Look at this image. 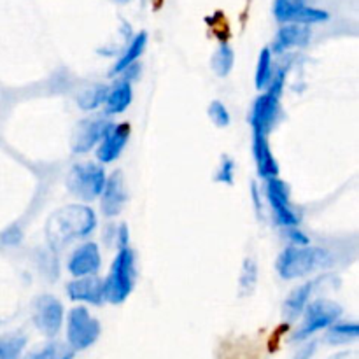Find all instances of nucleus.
Here are the masks:
<instances>
[{
  "label": "nucleus",
  "instance_id": "nucleus-10",
  "mask_svg": "<svg viewBox=\"0 0 359 359\" xmlns=\"http://www.w3.org/2000/svg\"><path fill=\"white\" fill-rule=\"evenodd\" d=\"M265 193L266 200H269L270 207H272L273 217H276L277 224L284 228H294L298 226V216L293 210L290 200V188L284 181L279 177L266 179L265 181Z\"/></svg>",
  "mask_w": 359,
  "mask_h": 359
},
{
  "label": "nucleus",
  "instance_id": "nucleus-32",
  "mask_svg": "<svg viewBox=\"0 0 359 359\" xmlns=\"http://www.w3.org/2000/svg\"><path fill=\"white\" fill-rule=\"evenodd\" d=\"M114 2H116V4H128L130 0H114Z\"/></svg>",
  "mask_w": 359,
  "mask_h": 359
},
{
  "label": "nucleus",
  "instance_id": "nucleus-4",
  "mask_svg": "<svg viewBox=\"0 0 359 359\" xmlns=\"http://www.w3.org/2000/svg\"><path fill=\"white\" fill-rule=\"evenodd\" d=\"M284 77H286V70H280L276 77H272L265 93L256 98L255 105L251 109V116H249L252 132L269 135L273 126H276L280 111V95H283Z\"/></svg>",
  "mask_w": 359,
  "mask_h": 359
},
{
  "label": "nucleus",
  "instance_id": "nucleus-20",
  "mask_svg": "<svg viewBox=\"0 0 359 359\" xmlns=\"http://www.w3.org/2000/svg\"><path fill=\"white\" fill-rule=\"evenodd\" d=\"M147 48V32H139L135 37L132 39V42L128 44V48L121 53V56L118 58V62L114 63L111 70V76H118V74L125 72L130 67L135 65L137 60L142 56V53Z\"/></svg>",
  "mask_w": 359,
  "mask_h": 359
},
{
  "label": "nucleus",
  "instance_id": "nucleus-29",
  "mask_svg": "<svg viewBox=\"0 0 359 359\" xmlns=\"http://www.w3.org/2000/svg\"><path fill=\"white\" fill-rule=\"evenodd\" d=\"M235 177V161L230 156L223 154L221 158L219 168H217V174L214 175V181L221 182V184H233Z\"/></svg>",
  "mask_w": 359,
  "mask_h": 359
},
{
  "label": "nucleus",
  "instance_id": "nucleus-22",
  "mask_svg": "<svg viewBox=\"0 0 359 359\" xmlns=\"http://www.w3.org/2000/svg\"><path fill=\"white\" fill-rule=\"evenodd\" d=\"M76 351L63 342H49L42 346L41 349L27 354L23 359H74Z\"/></svg>",
  "mask_w": 359,
  "mask_h": 359
},
{
  "label": "nucleus",
  "instance_id": "nucleus-9",
  "mask_svg": "<svg viewBox=\"0 0 359 359\" xmlns=\"http://www.w3.org/2000/svg\"><path fill=\"white\" fill-rule=\"evenodd\" d=\"M63 316H65V311H63L62 302L53 294H41L34 300L32 318H34L35 328L44 337L53 339L58 335L63 326Z\"/></svg>",
  "mask_w": 359,
  "mask_h": 359
},
{
  "label": "nucleus",
  "instance_id": "nucleus-8",
  "mask_svg": "<svg viewBox=\"0 0 359 359\" xmlns=\"http://www.w3.org/2000/svg\"><path fill=\"white\" fill-rule=\"evenodd\" d=\"M273 16L283 25L297 23L305 27L330 20L326 11L309 6L307 0H273Z\"/></svg>",
  "mask_w": 359,
  "mask_h": 359
},
{
  "label": "nucleus",
  "instance_id": "nucleus-21",
  "mask_svg": "<svg viewBox=\"0 0 359 359\" xmlns=\"http://www.w3.org/2000/svg\"><path fill=\"white\" fill-rule=\"evenodd\" d=\"M359 337V326L356 323H333L326 333V342L333 346L354 342Z\"/></svg>",
  "mask_w": 359,
  "mask_h": 359
},
{
  "label": "nucleus",
  "instance_id": "nucleus-27",
  "mask_svg": "<svg viewBox=\"0 0 359 359\" xmlns=\"http://www.w3.org/2000/svg\"><path fill=\"white\" fill-rule=\"evenodd\" d=\"M256 283H258V266H256L255 259L248 258L244 262L241 272V291L242 294H248L255 290Z\"/></svg>",
  "mask_w": 359,
  "mask_h": 359
},
{
  "label": "nucleus",
  "instance_id": "nucleus-24",
  "mask_svg": "<svg viewBox=\"0 0 359 359\" xmlns=\"http://www.w3.org/2000/svg\"><path fill=\"white\" fill-rule=\"evenodd\" d=\"M27 346V337L13 332L0 337V359H20Z\"/></svg>",
  "mask_w": 359,
  "mask_h": 359
},
{
  "label": "nucleus",
  "instance_id": "nucleus-31",
  "mask_svg": "<svg viewBox=\"0 0 359 359\" xmlns=\"http://www.w3.org/2000/svg\"><path fill=\"white\" fill-rule=\"evenodd\" d=\"M314 349H316V342L309 344L307 347H304V351H300V353L297 354V358H294V359H311L312 353H314Z\"/></svg>",
  "mask_w": 359,
  "mask_h": 359
},
{
  "label": "nucleus",
  "instance_id": "nucleus-16",
  "mask_svg": "<svg viewBox=\"0 0 359 359\" xmlns=\"http://www.w3.org/2000/svg\"><path fill=\"white\" fill-rule=\"evenodd\" d=\"M309 41H311V28L305 25L286 23L273 37L270 51L272 55H284L290 49L307 46Z\"/></svg>",
  "mask_w": 359,
  "mask_h": 359
},
{
  "label": "nucleus",
  "instance_id": "nucleus-18",
  "mask_svg": "<svg viewBox=\"0 0 359 359\" xmlns=\"http://www.w3.org/2000/svg\"><path fill=\"white\" fill-rule=\"evenodd\" d=\"M318 284L319 280L316 279L307 280V283H304L302 286H298L297 290L291 291L283 307V314L286 321H294V319H298L304 314V309L307 307V304L311 302V297Z\"/></svg>",
  "mask_w": 359,
  "mask_h": 359
},
{
  "label": "nucleus",
  "instance_id": "nucleus-26",
  "mask_svg": "<svg viewBox=\"0 0 359 359\" xmlns=\"http://www.w3.org/2000/svg\"><path fill=\"white\" fill-rule=\"evenodd\" d=\"M109 88L105 84H93V86L86 88L79 93L77 97V105H79L83 111H95L97 107H100L105 100V95H107Z\"/></svg>",
  "mask_w": 359,
  "mask_h": 359
},
{
  "label": "nucleus",
  "instance_id": "nucleus-5",
  "mask_svg": "<svg viewBox=\"0 0 359 359\" xmlns=\"http://www.w3.org/2000/svg\"><path fill=\"white\" fill-rule=\"evenodd\" d=\"M105 181H107V174L102 165L84 161V163H76L70 168L69 175H67V188L76 198L93 202L104 191Z\"/></svg>",
  "mask_w": 359,
  "mask_h": 359
},
{
  "label": "nucleus",
  "instance_id": "nucleus-28",
  "mask_svg": "<svg viewBox=\"0 0 359 359\" xmlns=\"http://www.w3.org/2000/svg\"><path fill=\"white\" fill-rule=\"evenodd\" d=\"M207 112H209V118L212 119V123L217 126V128H226V126H230L231 123L230 111H228L226 105H224L221 100L210 102Z\"/></svg>",
  "mask_w": 359,
  "mask_h": 359
},
{
  "label": "nucleus",
  "instance_id": "nucleus-11",
  "mask_svg": "<svg viewBox=\"0 0 359 359\" xmlns=\"http://www.w3.org/2000/svg\"><path fill=\"white\" fill-rule=\"evenodd\" d=\"M111 125L112 123H109L104 118L83 119L72 133V153H90L93 147H97L100 144V140L104 139V135L111 128Z\"/></svg>",
  "mask_w": 359,
  "mask_h": 359
},
{
  "label": "nucleus",
  "instance_id": "nucleus-23",
  "mask_svg": "<svg viewBox=\"0 0 359 359\" xmlns=\"http://www.w3.org/2000/svg\"><path fill=\"white\" fill-rule=\"evenodd\" d=\"M235 65V51L228 42L219 44L212 56V70L217 77H226L233 70Z\"/></svg>",
  "mask_w": 359,
  "mask_h": 359
},
{
  "label": "nucleus",
  "instance_id": "nucleus-12",
  "mask_svg": "<svg viewBox=\"0 0 359 359\" xmlns=\"http://www.w3.org/2000/svg\"><path fill=\"white\" fill-rule=\"evenodd\" d=\"M100 266L102 256L95 242H86V244L74 249V252L69 258V263H67V269H69L72 277L97 276Z\"/></svg>",
  "mask_w": 359,
  "mask_h": 359
},
{
  "label": "nucleus",
  "instance_id": "nucleus-1",
  "mask_svg": "<svg viewBox=\"0 0 359 359\" xmlns=\"http://www.w3.org/2000/svg\"><path fill=\"white\" fill-rule=\"evenodd\" d=\"M97 228V216L86 205H69L51 214L48 221V238L53 248H63L69 242L84 238Z\"/></svg>",
  "mask_w": 359,
  "mask_h": 359
},
{
  "label": "nucleus",
  "instance_id": "nucleus-13",
  "mask_svg": "<svg viewBox=\"0 0 359 359\" xmlns=\"http://www.w3.org/2000/svg\"><path fill=\"white\" fill-rule=\"evenodd\" d=\"M67 294L72 302L90 305H102L105 302L104 280L97 276L76 277L67 284Z\"/></svg>",
  "mask_w": 359,
  "mask_h": 359
},
{
  "label": "nucleus",
  "instance_id": "nucleus-7",
  "mask_svg": "<svg viewBox=\"0 0 359 359\" xmlns=\"http://www.w3.org/2000/svg\"><path fill=\"white\" fill-rule=\"evenodd\" d=\"M102 328L97 318L86 307H74L67 318V344L74 351H84L93 346L100 337Z\"/></svg>",
  "mask_w": 359,
  "mask_h": 359
},
{
  "label": "nucleus",
  "instance_id": "nucleus-14",
  "mask_svg": "<svg viewBox=\"0 0 359 359\" xmlns=\"http://www.w3.org/2000/svg\"><path fill=\"white\" fill-rule=\"evenodd\" d=\"M100 198V209L105 217H116L121 214L126 203V188L123 181L121 172H114L107 177L104 191L98 196Z\"/></svg>",
  "mask_w": 359,
  "mask_h": 359
},
{
  "label": "nucleus",
  "instance_id": "nucleus-6",
  "mask_svg": "<svg viewBox=\"0 0 359 359\" xmlns=\"http://www.w3.org/2000/svg\"><path fill=\"white\" fill-rule=\"evenodd\" d=\"M342 312V307L337 302L325 300V298L309 302L307 307L304 309V323L294 332L293 340L294 342H302V340H307L314 333L330 328L333 323L339 321Z\"/></svg>",
  "mask_w": 359,
  "mask_h": 359
},
{
  "label": "nucleus",
  "instance_id": "nucleus-17",
  "mask_svg": "<svg viewBox=\"0 0 359 359\" xmlns=\"http://www.w3.org/2000/svg\"><path fill=\"white\" fill-rule=\"evenodd\" d=\"M252 156H255L256 161V170H258V175L263 181L279 177V163H277L276 156L270 149L269 135L252 132Z\"/></svg>",
  "mask_w": 359,
  "mask_h": 359
},
{
  "label": "nucleus",
  "instance_id": "nucleus-19",
  "mask_svg": "<svg viewBox=\"0 0 359 359\" xmlns=\"http://www.w3.org/2000/svg\"><path fill=\"white\" fill-rule=\"evenodd\" d=\"M133 98V88L132 83L128 79L118 81L111 90H107V95H105V114L116 116L125 112L126 109L130 107Z\"/></svg>",
  "mask_w": 359,
  "mask_h": 359
},
{
  "label": "nucleus",
  "instance_id": "nucleus-25",
  "mask_svg": "<svg viewBox=\"0 0 359 359\" xmlns=\"http://www.w3.org/2000/svg\"><path fill=\"white\" fill-rule=\"evenodd\" d=\"M273 55L270 51V48H263L259 51L258 63H256V88L258 90H265L270 84L273 77Z\"/></svg>",
  "mask_w": 359,
  "mask_h": 359
},
{
  "label": "nucleus",
  "instance_id": "nucleus-2",
  "mask_svg": "<svg viewBox=\"0 0 359 359\" xmlns=\"http://www.w3.org/2000/svg\"><path fill=\"white\" fill-rule=\"evenodd\" d=\"M332 265L333 256L325 248L293 244L280 252L276 262V270L284 280H293L307 277Z\"/></svg>",
  "mask_w": 359,
  "mask_h": 359
},
{
  "label": "nucleus",
  "instance_id": "nucleus-15",
  "mask_svg": "<svg viewBox=\"0 0 359 359\" xmlns=\"http://www.w3.org/2000/svg\"><path fill=\"white\" fill-rule=\"evenodd\" d=\"M130 128L126 125H111L104 139L97 147V160L100 163H112L121 156L126 142H128Z\"/></svg>",
  "mask_w": 359,
  "mask_h": 359
},
{
  "label": "nucleus",
  "instance_id": "nucleus-3",
  "mask_svg": "<svg viewBox=\"0 0 359 359\" xmlns=\"http://www.w3.org/2000/svg\"><path fill=\"white\" fill-rule=\"evenodd\" d=\"M135 252L128 244L119 245L111 272L104 280L105 302L112 305L125 304L135 286Z\"/></svg>",
  "mask_w": 359,
  "mask_h": 359
},
{
  "label": "nucleus",
  "instance_id": "nucleus-30",
  "mask_svg": "<svg viewBox=\"0 0 359 359\" xmlns=\"http://www.w3.org/2000/svg\"><path fill=\"white\" fill-rule=\"evenodd\" d=\"M290 230V238L297 245H304V244H309V238L305 237V233H302V231H297L294 228H287Z\"/></svg>",
  "mask_w": 359,
  "mask_h": 359
}]
</instances>
